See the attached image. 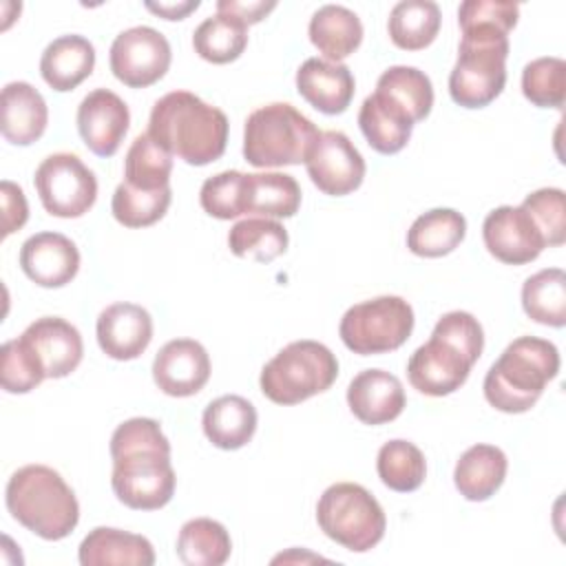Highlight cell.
<instances>
[{"mask_svg":"<svg viewBox=\"0 0 566 566\" xmlns=\"http://www.w3.org/2000/svg\"><path fill=\"white\" fill-rule=\"evenodd\" d=\"M111 486L122 504L157 511L175 495L170 442L153 418H130L111 436Z\"/></svg>","mask_w":566,"mask_h":566,"instance_id":"obj_1","label":"cell"},{"mask_svg":"<svg viewBox=\"0 0 566 566\" xmlns=\"http://www.w3.org/2000/svg\"><path fill=\"white\" fill-rule=\"evenodd\" d=\"M148 135L190 166H206L226 153L228 117L190 91H170L150 111Z\"/></svg>","mask_w":566,"mask_h":566,"instance_id":"obj_2","label":"cell"},{"mask_svg":"<svg viewBox=\"0 0 566 566\" xmlns=\"http://www.w3.org/2000/svg\"><path fill=\"white\" fill-rule=\"evenodd\" d=\"M4 502L13 520L49 542L69 537L80 522L73 489L46 464L20 467L7 482Z\"/></svg>","mask_w":566,"mask_h":566,"instance_id":"obj_3","label":"cell"},{"mask_svg":"<svg viewBox=\"0 0 566 566\" xmlns=\"http://www.w3.org/2000/svg\"><path fill=\"white\" fill-rule=\"evenodd\" d=\"M559 371L557 347L537 336H520L506 345L502 356L484 376V398L504 413H524L542 396Z\"/></svg>","mask_w":566,"mask_h":566,"instance_id":"obj_4","label":"cell"},{"mask_svg":"<svg viewBox=\"0 0 566 566\" xmlns=\"http://www.w3.org/2000/svg\"><path fill=\"white\" fill-rule=\"evenodd\" d=\"M509 33L497 27H464L455 66L449 75V95L458 106L482 108L506 84Z\"/></svg>","mask_w":566,"mask_h":566,"instance_id":"obj_5","label":"cell"},{"mask_svg":"<svg viewBox=\"0 0 566 566\" xmlns=\"http://www.w3.org/2000/svg\"><path fill=\"white\" fill-rule=\"evenodd\" d=\"M321 130L287 102L252 111L243 126V157L256 168L305 164Z\"/></svg>","mask_w":566,"mask_h":566,"instance_id":"obj_6","label":"cell"},{"mask_svg":"<svg viewBox=\"0 0 566 566\" xmlns=\"http://www.w3.org/2000/svg\"><path fill=\"white\" fill-rule=\"evenodd\" d=\"M338 376V360L318 340H294L285 345L261 369V391L276 405H298L327 391Z\"/></svg>","mask_w":566,"mask_h":566,"instance_id":"obj_7","label":"cell"},{"mask_svg":"<svg viewBox=\"0 0 566 566\" xmlns=\"http://www.w3.org/2000/svg\"><path fill=\"white\" fill-rule=\"evenodd\" d=\"M321 531L347 551H371L385 535V511L378 500L356 482L327 486L316 504Z\"/></svg>","mask_w":566,"mask_h":566,"instance_id":"obj_8","label":"cell"},{"mask_svg":"<svg viewBox=\"0 0 566 566\" xmlns=\"http://www.w3.org/2000/svg\"><path fill=\"white\" fill-rule=\"evenodd\" d=\"M413 332V310L402 296H376L352 305L338 325L345 347L360 356L387 354L407 343Z\"/></svg>","mask_w":566,"mask_h":566,"instance_id":"obj_9","label":"cell"},{"mask_svg":"<svg viewBox=\"0 0 566 566\" xmlns=\"http://www.w3.org/2000/svg\"><path fill=\"white\" fill-rule=\"evenodd\" d=\"M33 186L44 210L62 219L86 214L97 199V179L93 170L73 153H53L42 159Z\"/></svg>","mask_w":566,"mask_h":566,"instance_id":"obj_10","label":"cell"},{"mask_svg":"<svg viewBox=\"0 0 566 566\" xmlns=\"http://www.w3.org/2000/svg\"><path fill=\"white\" fill-rule=\"evenodd\" d=\"M172 60L170 44L166 35H161L153 27H130L122 31L108 53V64L113 75L130 86L146 88L159 82Z\"/></svg>","mask_w":566,"mask_h":566,"instance_id":"obj_11","label":"cell"},{"mask_svg":"<svg viewBox=\"0 0 566 566\" xmlns=\"http://www.w3.org/2000/svg\"><path fill=\"white\" fill-rule=\"evenodd\" d=\"M312 184L332 197L354 192L365 179V159L340 130H321L305 159Z\"/></svg>","mask_w":566,"mask_h":566,"instance_id":"obj_12","label":"cell"},{"mask_svg":"<svg viewBox=\"0 0 566 566\" xmlns=\"http://www.w3.org/2000/svg\"><path fill=\"white\" fill-rule=\"evenodd\" d=\"M473 365L475 360L460 347L431 334V338L411 354L407 363V378L420 394L440 398L460 389Z\"/></svg>","mask_w":566,"mask_h":566,"instance_id":"obj_13","label":"cell"},{"mask_svg":"<svg viewBox=\"0 0 566 566\" xmlns=\"http://www.w3.org/2000/svg\"><path fill=\"white\" fill-rule=\"evenodd\" d=\"M482 239L491 256L509 265L535 261L546 248L535 221L522 206H500L482 223Z\"/></svg>","mask_w":566,"mask_h":566,"instance_id":"obj_14","label":"cell"},{"mask_svg":"<svg viewBox=\"0 0 566 566\" xmlns=\"http://www.w3.org/2000/svg\"><path fill=\"white\" fill-rule=\"evenodd\" d=\"M20 340L38 360L46 378H64L77 369L84 356V343L75 325L60 316H42L33 321Z\"/></svg>","mask_w":566,"mask_h":566,"instance_id":"obj_15","label":"cell"},{"mask_svg":"<svg viewBox=\"0 0 566 566\" xmlns=\"http://www.w3.org/2000/svg\"><path fill=\"white\" fill-rule=\"evenodd\" d=\"M130 113L126 102L108 91H91L77 106V130L82 142L97 157H113L128 133Z\"/></svg>","mask_w":566,"mask_h":566,"instance_id":"obj_16","label":"cell"},{"mask_svg":"<svg viewBox=\"0 0 566 566\" xmlns=\"http://www.w3.org/2000/svg\"><path fill=\"white\" fill-rule=\"evenodd\" d=\"M153 378L166 396H195L210 378V356L199 340H168L153 360Z\"/></svg>","mask_w":566,"mask_h":566,"instance_id":"obj_17","label":"cell"},{"mask_svg":"<svg viewBox=\"0 0 566 566\" xmlns=\"http://www.w3.org/2000/svg\"><path fill=\"white\" fill-rule=\"evenodd\" d=\"M20 268L40 287H62L80 270V252L60 232H38L22 243Z\"/></svg>","mask_w":566,"mask_h":566,"instance_id":"obj_18","label":"cell"},{"mask_svg":"<svg viewBox=\"0 0 566 566\" xmlns=\"http://www.w3.org/2000/svg\"><path fill=\"white\" fill-rule=\"evenodd\" d=\"M99 349L113 360H133L153 340V318L137 303H113L97 316Z\"/></svg>","mask_w":566,"mask_h":566,"instance_id":"obj_19","label":"cell"},{"mask_svg":"<svg viewBox=\"0 0 566 566\" xmlns=\"http://www.w3.org/2000/svg\"><path fill=\"white\" fill-rule=\"evenodd\" d=\"M405 389L398 376L385 369H365L356 374L347 387L349 411L363 424H387L405 409Z\"/></svg>","mask_w":566,"mask_h":566,"instance_id":"obj_20","label":"cell"},{"mask_svg":"<svg viewBox=\"0 0 566 566\" xmlns=\"http://www.w3.org/2000/svg\"><path fill=\"white\" fill-rule=\"evenodd\" d=\"M354 75L340 62L310 57L296 71L298 95L325 115H338L347 111L354 97Z\"/></svg>","mask_w":566,"mask_h":566,"instance_id":"obj_21","label":"cell"},{"mask_svg":"<svg viewBox=\"0 0 566 566\" xmlns=\"http://www.w3.org/2000/svg\"><path fill=\"white\" fill-rule=\"evenodd\" d=\"M49 122V108L38 88L29 82H9L2 88V137L15 146L38 142Z\"/></svg>","mask_w":566,"mask_h":566,"instance_id":"obj_22","label":"cell"},{"mask_svg":"<svg viewBox=\"0 0 566 566\" xmlns=\"http://www.w3.org/2000/svg\"><path fill=\"white\" fill-rule=\"evenodd\" d=\"M77 559L82 566H153L155 548L144 535L97 526L82 539Z\"/></svg>","mask_w":566,"mask_h":566,"instance_id":"obj_23","label":"cell"},{"mask_svg":"<svg viewBox=\"0 0 566 566\" xmlns=\"http://www.w3.org/2000/svg\"><path fill=\"white\" fill-rule=\"evenodd\" d=\"M95 66V49L84 35H60L42 51L40 75L53 91H73Z\"/></svg>","mask_w":566,"mask_h":566,"instance_id":"obj_24","label":"cell"},{"mask_svg":"<svg viewBox=\"0 0 566 566\" xmlns=\"http://www.w3.org/2000/svg\"><path fill=\"white\" fill-rule=\"evenodd\" d=\"M358 126L376 153L394 155L407 146L413 122L394 99L374 91L358 111Z\"/></svg>","mask_w":566,"mask_h":566,"instance_id":"obj_25","label":"cell"},{"mask_svg":"<svg viewBox=\"0 0 566 566\" xmlns=\"http://www.w3.org/2000/svg\"><path fill=\"white\" fill-rule=\"evenodd\" d=\"M256 409L243 396H221L212 400L201 418L206 438L223 451H237L245 447L256 431Z\"/></svg>","mask_w":566,"mask_h":566,"instance_id":"obj_26","label":"cell"},{"mask_svg":"<svg viewBox=\"0 0 566 566\" xmlns=\"http://www.w3.org/2000/svg\"><path fill=\"white\" fill-rule=\"evenodd\" d=\"M506 469L509 460L500 447L473 444L455 462L453 482L462 497L484 502L502 486Z\"/></svg>","mask_w":566,"mask_h":566,"instance_id":"obj_27","label":"cell"},{"mask_svg":"<svg viewBox=\"0 0 566 566\" xmlns=\"http://www.w3.org/2000/svg\"><path fill=\"white\" fill-rule=\"evenodd\" d=\"M301 208V186L285 172H245L243 214L268 219L294 217Z\"/></svg>","mask_w":566,"mask_h":566,"instance_id":"obj_28","label":"cell"},{"mask_svg":"<svg viewBox=\"0 0 566 566\" xmlns=\"http://www.w3.org/2000/svg\"><path fill=\"white\" fill-rule=\"evenodd\" d=\"M310 40L327 62H340L363 42L360 18L343 4H323L310 20Z\"/></svg>","mask_w":566,"mask_h":566,"instance_id":"obj_29","label":"cell"},{"mask_svg":"<svg viewBox=\"0 0 566 566\" xmlns=\"http://www.w3.org/2000/svg\"><path fill=\"white\" fill-rule=\"evenodd\" d=\"M467 234L464 217L453 208H433L420 214L409 232H407V248L416 256L438 259L453 252Z\"/></svg>","mask_w":566,"mask_h":566,"instance_id":"obj_30","label":"cell"},{"mask_svg":"<svg viewBox=\"0 0 566 566\" xmlns=\"http://www.w3.org/2000/svg\"><path fill=\"white\" fill-rule=\"evenodd\" d=\"M175 551L186 566H221L232 553V542L221 522L195 517L181 526Z\"/></svg>","mask_w":566,"mask_h":566,"instance_id":"obj_31","label":"cell"},{"mask_svg":"<svg viewBox=\"0 0 566 566\" xmlns=\"http://www.w3.org/2000/svg\"><path fill=\"white\" fill-rule=\"evenodd\" d=\"M440 7L431 0L398 2L387 22L391 42L402 51H420L429 46L440 31Z\"/></svg>","mask_w":566,"mask_h":566,"instance_id":"obj_32","label":"cell"},{"mask_svg":"<svg viewBox=\"0 0 566 566\" xmlns=\"http://www.w3.org/2000/svg\"><path fill=\"white\" fill-rule=\"evenodd\" d=\"M522 307L535 323L566 325V274L562 268H546L528 276L522 285Z\"/></svg>","mask_w":566,"mask_h":566,"instance_id":"obj_33","label":"cell"},{"mask_svg":"<svg viewBox=\"0 0 566 566\" xmlns=\"http://www.w3.org/2000/svg\"><path fill=\"white\" fill-rule=\"evenodd\" d=\"M228 248L239 259L270 263L287 250V230L276 219H243L230 228Z\"/></svg>","mask_w":566,"mask_h":566,"instance_id":"obj_34","label":"cell"},{"mask_svg":"<svg viewBox=\"0 0 566 566\" xmlns=\"http://www.w3.org/2000/svg\"><path fill=\"white\" fill-rule=\"evenodd\" d=\"M376 91L394 99L411 122H422L433 106V86L427 73L416 66H389L376 82Z\"/></svg>","mask_w":566,"mask_h":566,"instance_id":"obj_35","label":"cell"},{"mask_svg":"<svg viewBox=\"0 0 566 566\" xmlns=\"http://www.w3.org/2000/svg\"><path fill=\"white\" fill-rule=\"evenodd\" d=\"M172 155L148 133L137 135L124 159V181L139 190H159L170 186Z\"/></svg>","mask_w":566,"mask_h":566,"instance_id":"obj_36","label":"cell"},{"mask_svg":"<svg viewBox=\"0 0 566 566\" xmlns=\"http://www.w3.org/2000/svg\"><path fill=\"white\" fill-rule=\"evenodd\" d=\"M380 482L398 493L416 491L427 475L422 451L409 440H389L380 447L376 458Z\"/></svg>","mask_w":566,"mask_h":566,"instance_id":"obj_37","label":"cell"},{"mask_svg":"<svg viewBox=\"0 0 566 566\" xmlns=\"http://www.w3.org/2000/svg\"><path fill=\"white\" fill-rule=\"evenodd\" d=\"M248 27L239 24L228 15H210L206 18L192 35L195 53L212 64L234 62L243 49L248 46Z\"/></svg>","mask_w":566,"mask_h":566,"instance_id":"obj_38","label":"cell"},{"mask_svg":"<svg viewBox=\"0 0 566 566\" xmlns=\"http://www.w3.org/2000/svg\"><path fill=\"white\" fill-rule=\"evenodd\" d=\"M170 199V186L159 190H139L122 181L113 192L111 210L117 223H122L124 228H146L157 223L166 214Z\"/></svg>","mask_w":566,"mask_h":566,"instance_id":"obj_39","label":"cell"},{"mask_svg":"<svg viewBox=\"0 0 566 566\" xmlns=\"http://www.w3.org/2000/svg\"><path fill=\"white\" fill-rule=\"evenodd\" d=\"M522 93L539 108H562L566 99V62L537 57L522 71Z\"/></svg>","mask_w":566,"mask_h":566,"instance_id":"obj_40","label":"cell"},{"mask_svg":"<svg viewBox=\"0 0 566 566\" xmlns=\"http://www.w3.org/2000/svg\"><path fill=\"white\" fill-rule=\"evenodd\" d=\"M243 186L245 172L223 170L203 181L199 190V203L214 219H237L243 214Z\"/></svg>","mask_w":566,"mask_h":566,"instance_id":"obj_41","label":"cell"},{"mask_svg":"<svg viewBox=\"0 0 566 566\" xmlns=\"http://www.w3.org/2000/svg\"><path fill=\"white\" fill-rule=\"evenodd\" d=\"M522 208L539 228L546 248H557L566 241V206L564 190L539 188L524 197Z\"/></svg>","mask_w":566,"mask_h":566,"instance_id":"obj_42","label":"cell"},{"mask_svg":"<svg viewBox=\"0 0 566 566\" xmlns=\"http://www.w3.org/2000/svg\"><path fill=\"white\" fill-rule=\"evenodd\" d=\"M44 371L40 369L33 354L18 338H11L0 349V382L9 394H27L35 389L44 380Z\"/></svg>","mask_w":566,"mask_h":566,"instance_id":"obj_43","label":"cell"},{"mask_svg":"<svg viewBox=\"0 0 566 566\" xmlns=\"http://www.w3.org/2000/svg\"><path fill=\"white\" fill-rule=\"evenodd\" d=\"M431 334L442 336L444 340L453 343L467 356H471L475 363L482 356L484 332H482V325L478 323V318L473 314H469V312H462V310L447 312L444 316L438 318V323H436Z\"/></svg>","mask_w":566,"mask_h":566,"instance_id":"obj_44","label":"cell"},{"mask_svg":"<svg viewBox=\"0 0 566 566\" xmlns=\"http://www.w3.org/2000/svg\"><path fill=\"white\" fill-rule=\"evenodd\" d=\"M520 7L509 0H467L458 9V24L464 27H497L506 33L517 24Z\"/></svg>","mask_w":566,"mask_h":566,"instance_id":"obj_45","label":"cell"},{"mask_svg":"<svg viewBox=\"0 0 566 566\" xmlns=\"http://www.w3.org/2000/svg\"><path fill=\"white\" fill-rule=\"evenodd\" d=\"M0 197H2V237H9L11 232L20 230L27 223L29 206L22 188L7 179L0 184Z\"/></svg>","mask_w":566,"mask_h":566,"instance_id":"obj_46","label":"cell"},{"mask_svg":"<svg viewBox=\"0 0 566 566\" xmlns=\"http://www.w3.org/2000/svg\"><path fill=\"white\" fill-rule=\"evenodd\" d=\"M272 9H276L274 0H268V2L265 0H252V2H245V0H219L217 2V13L228 15V18L237 20L243 27L261 22Z\"/></svg>","mask_w":566,"mask_h":566,"instance_id":"obj_47","label":"cell"},{"mask_svg":"<svg viewBox=\"0 0 566 566\" xmlns=\"http://www.w3.org/2000/svg\"><path fill=\"white\" fill-rule=\"evenodd\" d=\"M199 7V0H179V2H146V9L164 20H184L190 11Z\"/></svg>","mask_w":566,"mask_h":566,"instance_id":"obj_48","label":"cell"}]
</instances>
